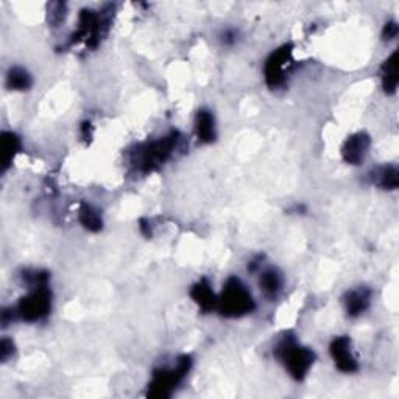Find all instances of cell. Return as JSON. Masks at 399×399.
Segmentation results:
<instances>
[{"label": "cell", "mask_w": 399, "mask_h": 399, "mask_svg": "<svg viewBox=\"0 0 399 399\" xmlns=\"http://www.w3.org/2000/svg\"><path fill=\"white\" fill-rule=\"evenodd\" d=\"M275 356L295 381H303L315 362V352L301 347L290 334L283 337L275 348Z\"/></svg>", "instance_id": "obj_1"}, {"label": "cell", "mask_w": 399, "mask_h": 399, "mask_svg": "<svg viewBox=\"0 0 399 399\" xmlns=\"http://www.w3.org/2000/svg\"><path fill=\"white\" fill-rule=\"evenodd\" d=\"M256 308L255 298L241 279L236 276L228 278L225 283L222 294L217 296V310L223 317L237 318L251 314Z\"/></svg>", "instance_id": "obj_2"}, {"label": "cell", "mask_w": 399, "mask_h": 399, "mask_svg": "<svg viewBox=\"0 0 399 399\" xmlns=\"http://www.w3.org/2000/svg\"><path fill=\"white\" fill-rule=\"evenodd\" d=\"M179 135L178 131H172L167 136H164L158 141L147 142L133 151V163L136 169L142 174H150L156 170L174 155L175 149L178 147Z\"/></svg>", "instance_id": "obj_3"}, {"label": "cell", "mask_w": 399, "mask_h": 399, "mask_svg": "<svg viewBox=\"0 0 399 399\" xmlns=\"http://www.w3.org/2000/svg\"><path fill=\"white\" fill-rule=\"evenodd\" d=\"M192 368L190 356H179L174 368H159L153 373L151 382L149 384V398H169L176 385L183 381Z\"/></svg>", "instance_id": "obj_4"}, {"label": "cell", "mask_w": 399, "mask_h": 399, "mask_svg": "<svg viewBox=\"0 0 399 399\" xmlns=\"http://www.w3.org/2000/svg\"><path fill=\"white\" fill-rule=\"evenodd\" d=\"M31 289L33 290L30 294L17 303L15 314L19 318H22L24 322L35 323L49 315L52 309V292L49 289V284L36 285V287Z\"/></svg>", "instance_id": "obj_5"}, {"label": "cell", "mask_w": 399, "mask_h": 399, "mask_svg": "<svg viewBox=\"0 0 399 399\" xmlns=\"http://www.w3.org/2000/svg\"><path fill=\"white\" fill-rule=\"evenodd\" d=\"M294 64V45L285 44L276 49L264 64V77L269 88L278 89L285 83Z\"/></svg>", "instance_id": "obj_6"}, {"label": "cell", "mask_w": 399, "mask_h": 399, "mask_svg": "<svg viewBox=\"0 0 399 399\" xmlns=\"http://www.w3.org/2000/svg\"><path fill=\"white\" fill-rule=\"evenodd\" d=\"M110 22L111 19L110 16H105V13L83 10L78 19V30L72 36V43L84 41L89 47H96L100 38L108 30Z\"/></svg>", "instance_id": "obj_7"}, {"label": "cell", "mask_w": 399, "mask_h": 399, "mask_svg": "<svg viewBox=\"0 0 399 399\" xmlns=\"http://www.w3.org/2000/svg\"><path fill=\"white\" fill-rule=\"evenodd\" d=\"M329 352L332 361H334L337 370H340L342 373H356L359 370L357 359L352 354L351 349V338L347 336L336 337L331 342Z\"/></svg>", "instance_id": "obj_8"}, {"label": "cell", "mask_w": 399, "mask_h": 399, "mask_svg": "<svg viewBox=\"0 0 399 399\" xmlns=\"http://www.w3.org/2000/svg\"><path fill=\"white\" fill-rule=\"evenodd\" d=\"M370 145H371V139L367 133L361 131V133H356V135L349 136L342 147L343 161L351 165L362 164L365 156L368 155Z\"/></svg>", "instance_id": "obj_9"}, {"label": "cell", "mask_w": 399, "mask_h": 399, "mask_svg": "<svg viewBox=\"0 0 399 399\" xmlns=\"http://www.w3.org/2000/svg\"><path fill=\"white\" fill-rule=\"evenodd\" d=\"M371 303V290L367 287H357L347 292V295L343 296L345 310H347L348 317L356 318L362 315L365 310L370 308Z\"/></svg>", "instance_id": "obj_10"}, {"label": "cell", "mask_w": 399, "mask_h": 399, "mask_svg": "<svg viewBox=\"0 0 399 399\" xmlns=\"http://www.w3.org/2000/svg\"><path fill=\"white\" fill-rule=\"evenodd\" d=\"M195 135L200 142L211 144L216 141V119L208 110H200L195 116Z\"/></svg>", "instance_id": "obj_11"}, {"label": "cell", "mask_w": 399, "mask_h": 399, "mask_svg": "<svg viewBox=\"0 0 399 399\" xmlns=\"http://www.w3.org/2000/svg\"><path fill=\"white\" fill-rule=\"evenodd\" d=\"M190 298L194 299L195 304L203 312H212L217 308V296L214 290H212L211 284L206 281V279L198 281L194 287L190 289Z\"/></svg>", "instance_id": "obj_12"}, {"label": "cell", "mask_w": 399, "mask_h": 399, "mask_svg": "<svg viewBox=\"0 0 399 399\" xmlns=\"http://www.w3.org/2000/svg\"><path fill=\"white\" fill-rule=\"evenodd\" d=\"M381 78L385 94L393 96L398 89V50H395L384 61L381 68Z\"/></svg>", "instance_id": "obj_13"}, {"label": "cell", "mask_w": 399, "mask_h": 399, "mask_svg": "<svg viewBox=\"0 0 399 399\" xmlns=\"http://www.w3.org/2000/svg\"><path fill=\"white\" fill-rule=\"evenodd\" d=\"M21 150V139L13 131L2 133V172L8 170L13 159Z\"/></svg>", "instance_id": "obj_14"}, {"label": "cell", "mask_w": 399, "mask_h": 399, "mask_svg": "<svg viewBox=\"0 0 399 399\" xmlns=\"http://www.w3.org/2000/svg\"><path fill=\"white\" fill-rule=\"evenodd\" d=\"M283 275L279 273L276 269H267L261 273L259 278V285H261V290L264 292L265 296L275 298L279 295V292L283 290Z\"/></svg>", "instance_id": "obj_15"}, {"label": "cell", "mask_w": 399, "mask_h": 399, "mask_svg": "<svg viewBox=\"0 0 399 399\" xmlns=\"http://www.w3.org/2000/svg\"><path fill=\"white\" fill-rule=\"evenodd\" d=\"M31 75L29 74V70L21 68V66H15L6 74V88L11 91H27L31 88Z\"/></svg>", "instance_id": "obj_16"}, {"label": "cell", "mask_w": 399, "mask_h": 399, "mask_svg": "<svg viewBox=\"0 0 399 399\" xmlns=\"http://www.w3.org/2000/svg\"><path fill=\"white\" fill-rule=\"evenodd\" d=\"M80 223L91 232H98L103 228V220L100 212L91 204H83L80 208Z\"/></svg>", "instance_id": "obj_17"}, {"label": "cell", "mask_w": 399, "mask_h": 399, "mask_svg": "<svg viewBox=\"0 0 399 399\" xmlns=\"http://www.w3.org/2000/svg\"><path fill=\"white\" fill-rule=\"evenodd\" d=\"M375 181L379 188L385 190H395L399 186V172L395 165H384V167L376 170Z\"/></svg>", "instance_id": "obj_18"}, {"label": "cell", "mask_w": 399, "mask_h": 399, "mask_svg": "<svg viewBox=\"0 0 399 399\" xmlns=\"http://www.w3.org/2000/svg\"><path fill=\"white\" fill-rule=\"evenodd\" d=\"M15 352V343H13L10 338H3L2 343H0V361L6 362Z\"/></svg>", "instance_id": "obj_19"}, {"label": "cell", "mask_w": 399, "mask_h": 399, "mask_svg": "<svg viewBox=\"0 0 399 399\" xmlns=\"http://www.w3.org/2000/svg\"><path fill=\"white\" fill-rule=\"evenodd\" d=\"M398 24L396 22H387L385 24V27H384V30H382V38L385 39V41H390V39H393V38H396V35H398Z\"/></svg>", "instance_id": "obj_20"}, {"label": "cell", "mask_w": 399, "mask_h": 399, "mask_svg": "<svg viewBox=\"0 0 399 399\" xmlns=\"http://www.w3.org/2000/svg\"><path fill=\"white\" fill-rule=\"evenodd\" d=\"M234 41H236V33H234V31H231V30L225 31V35H223V43H225V44H232Z\"/></svg>", "instance_id": "obj_21"}, {"label": "cell", "mask_w": 399, "mask_h": 399, "mask_svg": "<svg viewBox=\"0 0 399 399\" xmlns=\"http://www.w3.org/2000/svg\"><path fill=\"white\" fill-rule=\"evenodd\" d=\"M83 136L84 137H91L92 136V125L89 122H86L83 125Z\"/></svg>", "instance_id": "obj_22"}]
</instances>
